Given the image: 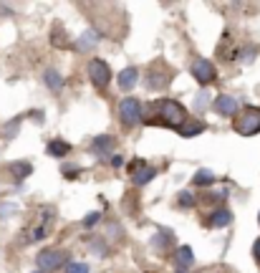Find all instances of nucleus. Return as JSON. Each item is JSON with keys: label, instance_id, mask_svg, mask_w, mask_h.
<instances>
[{"label": "nucleus", "instance_id": "23", "mask_svg": "<svg viewBox=\"0 0 260 273\" xmlns=\"http://www.w3.org/2000/svg\"><path fill=\"white\" fill-rule=\"evenodd\" d=\"M99 217H101L99 212H89V215L84 217V225H86V228H94V225L99 223Z\"/></svg>", "mask_w": 260, "mask_h": 273}, {"label": "nucleus", "instance_id": "28", "mask_svg": "<svg viewBox=\"0 0 260 273\" xmlns=\"http://www.w3.org/2000/svg\"><path fill=\"white\" fill-rule=\"evenodd\" d=\"M43 235H46V228H38V230L33 233V240H41Z\"/></svg>", "mask_w": 260, "mask_h": 273}, {"label": "nucleus", "instance_id": "7", "mask_svg": "<svg viewBox=\"0 0 260 273\" xmlns=\"http://www.w3.org/2000/svg\"><path fill=\"white\" fill-rule=\"evenodd\" d=\"M174 265H177L179 273H187V270L194 265V253H192L189 245H179V248L174 250Z\"/></svg>", "mask_w": 260, "mask_h": 273}, {"label": "nucleus", "instance_id": "22", "mask_svg": "<svg viewBox=\"0 0 260 273\" xmlns=\"http://www.w3.org/2000/svg\"><path fill=\"white\" fill-rule=\"evenodd\" d=\"M177 200H179V205H182V207H192V205H194V197H192L189 192H179V195H177Z\"/></svg>", "mask_w": 260, "mask_h": 273}, {"label": "nucleus", "instance_id": "3", "mask_svg": "<svg viewBox=\"0 0 260 273\" xmlns=\"http://www.w3.org/2000/svg\"><path fill=\"white\" fill-rule=\"evenodd\" d=\"M119 117L124 127H137L142 122V101L134 96H126L119 101Z\"/></svg>", "mask_w": 260, "mask_h": 273}, {"label": "nucleus", "instance_id": "5", "mask_svg": "<svg viewBox=\"0 0 260 273\" xmlns=\"http://www.w3.org/2000/svg\"><path fill=\"white\" fill-rule=\"evenodd\" d=\"M192 76H194L202 86H207V84H212V81L217 79V69H215V64L207 61V59H194V61H192Z\"/></svg>", "mask_w": 260, "mask_h": 273}, {"label": "nucleus", "instance_id": "26", "mask_svg": "<svg viewBox=\"0 0 260 273\" xmlns=\"http://www.w3.org/2000/svg\"><path fill=\"white\" fill-rule=\"evenodd\" d=\"M252 255H255V260L260 263V238L255 240V245H252Z\"/></svg>", "mask_w": 260, "mask_h": 273}, {"label": "nucleus", "instance_id": "30", "mask_svg": "<svg viewBox=\"0 0 260 273\" xmlns=\"http://www.w3.org/2000/svg\"><path fill=\"white\" fill-rule=\"evenodd\" d=\"M33 273H43V270H33Z\"/></svg>", "mask_w": 260, "mask_h": 273}, {"label": "nucleus", "instance_id": "10", "mask_svg": "<svg viewBox=\"0 0 260 273\" xmlns=\"http://www.w3.org/2000/svg\"><path fill=\"white\" fill-rule=\"evenodd\" d=\"M152 240H154V243H152V248L162 253V250H169V248H172V240H174V235H172L169 230H159V233H157Z\"/></svg>", "mask_w": 260, "mask_h": 273}, {"label": "nucleus", "instance_id": "31", "mask_svg": "<svg viewBox=\"0 0 260 273\" xmlns=\"http://www.w3.org/2000/svg\"><path fill=\"white\" fill-rule=\"evenodd\" d=\"M257 223H260V215H257Z\"/></svg>", "mask_w": 260, "mask_h": 273}, {"label": "nucleus", "instance_id": "27", "mask_svg": "<svg viewBox=\"0 0 260 273\" xmlns=\"http://www.w3.org/2000/svg\"><path fill=\"white\" fill-rule=\"evenodd\" d=\"M205 104H207V94H205V91H202V94H200V96H197V109H202V106H205Z\"/></svg>", "mask_w": 260, "mask_h": 273}, {"label": "nucleus", "instance_id": "16", "mask_svg": "<svg viewBox=\"0 0 260 273\" xmlns=\"http://www.w3.org/2000/svg\"><path fill=\"white\" fill-rule=\"evenodd\" d=\"M192 182L200 185V187H210L215 182V175H212V170H197L194 177H192Z\"/></svg>", "mask_w": 260, "mask_h": 273}, {"label": "nucleus", "instance_id": "13", "mask_svg": "<svg viewBox=\"0 0 260 273\" xmlns=\"http://www.w3.org/2000/svg\"><path fill=\"white\" fill-rule=\"evenodd\" d=\"M167 84H169L167 74H159L157 69H152V71L147 74V86H149V89H154V91H157V89H164Z\"/></svg>", "mask_w": 260, "mask_h": 273}, {"label": "nucleus", "instance_id": "9", "mask_svg": "<svg viewBox=\"0 0 260 273\" xmlns=\"http://www.w3.org/2000/svg\"><path fill=\"white\" fill-rule=\"evenodd\" d=\"M139 84V71L134 69V66H126L121 74H119V89L121 91H129V89H134Z\"/></svg>", "mask_w": 260, "mask_h": 273}, {"label": "nucleus", "instance_id": "1", "mask_svg": "<svg viewBox=\"0 0 260 273\" xmlns=\"http://www.w3.org/2000/svg\"><path fill=\"white\" fill-rule=\"evenodd\" d=\"M159 117H162L164 124L172 127V129H182V127L189 122L187 109H184L179 101H174V99H162V101H159Z\"/></svg>", "mask_w": 260, "mask_h": 273}, {"label": "nucleus", "instance_id": "19", "mask_svg": "<svg viewBox=\"0 0 260 273\" xmlns=\"http://www.w3.org/2000/svg\"><path fill=\"white\" fill-rule=\"evenodd\" d=\"M11 172H13L16 180H23V177H28L33 172V167L28 162H16V165H11Z\"/></svg>", "mask_w": 260, "mask_h": 273}, {"label": "nucleus", "instance_id": "14", "mask_svg": "<svg viewBox=\"0 0 260 273\" xmlns=\"http://www.w3.org/2000/svg\"><path fill=\"white\" fill-rule=\"evenodd\" d=\"M43 81H46V86H48L51 91H61V89H63V79H61V74L53 71V69H48V71L43 74Z\"/></svg>", "mask_w": 260, "mask_h": 273}, {"label": "nucleus", "instance_id": "21", "mask_svg": "<svg viewBox=\"0 0 260 273\" xmlns=\"http://www.w3.org/2000/svg\"><path fill=\"white\" fill-rule=\"evenodd\" d=\"M66 273H89V265L86 263H66Z\"/></svg>", "mask_w": 260, "mask_h": 273}, {"label": "nucleus", "instance_id": "17", "mask_svg": "<svg viewBox=\"0 0 260 273\" xmlns=\"http://www.w3.org/2000/svg\"><path fill=\"white\" fill-rule=\"evenodd\" d=\"M200 132H205V124H202V122H197V119H189V122L179 129V134H182V137H194V134H200Z\"/></svg>", "mask_w": 260, "mask_h": 273}, {"label": "nucleus", "instance_id": "25", "mask_svg": "<svg viewBox=\"0 0 260 273\" xmlns=\"http://www.w3.org/2000/svg\"><path fill=\"white\" fill-rule=\"evenodd\" d=\"M144 167H147V162H144V159H137V162H132V165H129V172H132V175H137V172H139V170H144Z\"/></svg>", "mask_w": 260, "mask_h": 273}, {"label": "nucleus", "instance_id": "20", "mask_svg": "<svg viewBox=\"0 0 260 273\" xmlns=\"http://www.w3.org/2000/svg\"><path fill=\"white\" fill-rule=\"evenodd\" d=\"M114 147V137H96V142H94V152H109Z\"/></svg>", "mask_w": 260, "mask_h": 273}, {"label": "nucleus", "instance_id": "11", "mask_svg": "<svg viewBox=\"0 0 260 273\" xmlns=\"http://www.w3.org/2000/svg\"><path fill=\"white\" fill-rule=\"evenodd\" d=\"M230 220H232V212H230V210H217V212L210 215L207 225H210V228H227Z\"/></svg>", "mask_w": 260, "mask_h": 273}, {"label": "nucleus", "instance_id": "18", "mask_svg": "<svg viewBox=\"0 0 260 273\" xmlns=\"http://www.w3.org/2000/svg\"><path fill=\"white\" fill-rule=\"evenodd\" d=\"M154 175H157V170L147 165L144 170H139L137 175H132V180H134V185H147V182H149V180H152Z\"/></svg>", "mask_w": 260, "mask_h": 273}, {"label": "nucleus", "instance_id": "6", "mask_svg": "<svg viewBox=\"0 0 260 273\" xmlns=\"http://www.w3.org/2000/svg\"><path fill=\"white\" fill-rule=\"evenodd\" d=\"M61 263H63V253L58 248H43L38 253V265H41L43 273H51V270L61 268Z\"/></svg>", "mask_w": 260, "mask_h": 273}, {"label": "nucleus", "instance_id": "24", "mask_svg": "<svg viewBox=\"0 0 260 273\" xmlns=\"http://www.w3.org/2000/svg\"><path fill=\"white\" fill-rule=\"evenodd\" d=\"M18 124H21V117H18V119H13V122L6 127V137H13V134H16V129H18Z\"/></svg>", "mask_w": 260, "mask_h": 273}, {"label": "nucleus", "instance_id": "12", "mask_svg": "<svg viewBox=\"0 0 260 273\" xmlns=\"http://www.w3.org/2000/svg\"><path fill=\"white\" fill-rule=\"evenodd\" d=\"M99 41H101V38H99V33H96V31H86V33L79 38L76 48H79V51H91L94 46H99Z\"/></svg>", "mask_w": 260, "mask_h": 273}, {"label": "nucleus", "instance_id": "29", "mask_svg": "<svg viewBox=\"0 0 260 273\" xmlns=\"http://www.w3.org/2000/svg\"><path fill=\"white\" fill-rule=\"evenodd\" d=\"M111 165H114V167H116V170H119V167H121V165H124V157H114V159H111Z\"/></svg>", "mask_w": 260, "mask_h": 273}, {"label": "nucleus", "instance_id": "15", "mask_svg": "<svg viewBox=\"0 0 260 273\" xmlns=\"http://www.w3.org/2000/svg\"><path fill=\"white\" fill-rule=\"evenodd\" d=\"M69 149H71V147H69L63 139H53V142H48V154H51V157H61V159H63V157L69 154Z\"/></svg>", "mask_w": 260, "mask_h": 273}, {"label": "nucleus", "instance_id": "8", "mask_svg": "<svg viewBox=\"0 0 260 273\" xmlns=\"http://www.w3.org/2000/svg\"><path fill=\"white\" fill-rule=\"evenodd\" d=\"M215 112L222 114V117H235L237 114V101L232 96H227V94H220L215 99Z\"/></svg>", "mask_w": 260, "mask_h": 273}, {"label": "nucleus", "instance_id": "4", "mask_svg": "<svg viewBox=\"0 0 260 273\" xmlns=\"http://www.w3.org/2000/svg\"><path fill=\"white\" fill-rule=\"evenodd\" d=\"M89 79H91V84H94L96 89H106L109 81H111V69H109V64L101 61V59H91V61H89Z\"/></svg>", "mask_w": 260, "mask_h": 273}, {"label": "nucleus", "instance_id": "2", "mask_svg": "<svg viewBox=\"0 0 260 273\" xmlns=\"http://www.w3.org/2000/svg\"><path fill=\"white\" fill-rule=\"evenodd\" d=\"M235 132L240 137H252L260 132V106H245L235 119Z\"/></svg>", "mask_w": 260, "mask_h": 273}]
</instances>
